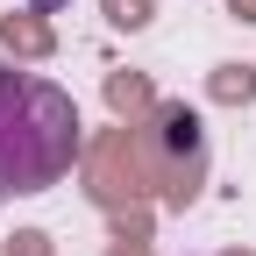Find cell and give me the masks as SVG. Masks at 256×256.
Segmentation results:
<instances>
[{
	"label": "cell",
	"mask_w": 256,
	"mask_h": 256,
	"mask_svg": "<svg viewBox=\"0 0 256 256\" xmlns=\"http://www.w3.org/2000/svg\"><path fill=\"white\" fill-rule=\"evenodd\" d=\"M86 192H92V206L100 214H136L150 206L156 192H150V171H142V150H136V128H100L86 150Z\"/></svg>",
	"instance_id": "obj_3"
},
{
	"label": "cell",
	"mask_w": 256,
	"mask_h": 256,
	"mask_svg": "<svg viewBox=\"0 0 256 256\" xmlns=\"http://www.w3.org/2000/svg\"><path fill=\"white\" fill-rule=\"evenodd\" d=\"M228 8H235V22H256V0H228Z\"/></svg>",
	"instance_id": "obj_10"
},
{
	"label": "cell",
	"mask_w": 256,
	"mask_h": 256,
	"mask_svg": "<svg viewBox=\"0 0 256 256\" xmlns=\"http://www.w3.org/2000/svg\"><path fill=\"white\" fill-rule=\"evenodd\" d=\"M107 256H150V242H114Z\"/></svg>",
	"instance_id": "obj_9"
},
{
	"label": "cell",
	"mask_w": 256,
	"mask_h": 256,
	"mask_svg": "<svg viewBox=\"0 0 256 256\" xmlns=\"http://www.w3.org/2000/svg\"><path fill=\"white\" fill-rule=\"evenodd\" d=\"M128 128H136V150H142V171H150L156 206L185 214L192 200H200V185H206V128H200V114H192L185 100H156L142 121H128Z\"/></svg>",
	"instance_id": "obj_2"
},
{
	"label": "cell",
	"mask_w": 256,
	"mask_h": 256,
	"mask_svg": "<svg viewBox=\"0 0 256 256\" xmlns=\"http://www.w3.org/2000/svg\"><path fill=\"white\" fill-rule=\"evenodd\" d=\"M220 256H256V249H220Z\"/></svg>",
	"instance_id": "obj_11"
},
{
	"label": "cell",
	"mask_w": 256,
	"mask_h": 256,
	"mask_svg": "<svg viewBox=\"0 0 256 256\" xmlns=\"http://www.w3.org/2000/svg\"><path fill=\"white\" fill-rule=\"evenodd\" d=\"M0 50H14V57H50V50H57V28H50L36 8H14V14H0Z\"/></svg>",
	"instance_id": "obj_4"
},
{
	"label": "cell",
	"mask_w": 256,
	"mask_h": 256,
	"mask_svg": "<svg viewBox=\"0 0 256 256\" xmlns=\"http://www.w3.org/2000/svg\"><path fill=\"white\" fill-rule=\"evenodd\" d=\"M100 8H107L114 28H150V8H156V0H100Z\"/></svg>",
	"instance_id": "obj_7"
},
{
	"label": "cell",
	"mask_w": 256,
	"mask_h": 256,
	"mask_svg": "<svg viewBox=\"0 0 256 256\" xmlns=\"http://www.w3.org/2000/svg\"><path fill=\"white\" fill-rule=\"evenodd\" d=\"M107 107H114L121 121H142V114L156 107V86H150L142 72H107Z\"/></svg>",
	"instance_id": "obj_5"
},
{
	"label": "cell",
	"mask_w": 256,
	"mask_h": 256,
	"mask_svg": "<svg viewBox=\"0 0 256 256\" xmlns=\"http://www.w3.org/2000/svg\"><path fill=\"white\" fill-rule=\"evenodd\" d=\"M78 156V100L50 78L0 72V200L50 192Z\"/></svg>",
	"instance_id": "obj_1"
},
{
	"label": "cell",
	"mask_w": 256,
	"mask_h": 256,
	"mask_svg": "<svg viewBox=\"0 0 256 256\" xmlns=\"http://www.w3.org/2000/svg\"><path fill=\"white\" fill-rule=\"evenodd\" d=\"M0 256H57V242H50L43 228H14V235H8V249H0Z\"/></svg>",
	"instance_id": "obj_8"
},
{
	"label": "cell",
	"mask_w": 256,
	"mask_h": 256,
	"mask_svg": "<svg viewBox=\"0 0 256 256\" xmlns=\"http://www.w3.org/2000/svg\"><path fill=\"white\" fill-rule=\"evenodd\" d=\"M206 92H214L220 107H249V100H256V64H214Z\"/></svg>",
	"instance_id": "obj_6"
}]
</instances>
